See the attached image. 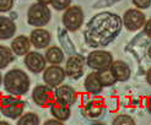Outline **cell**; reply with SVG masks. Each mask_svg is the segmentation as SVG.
Segmentation results:
<instances>
[{
    "instance_id": "obj_34",
    "label": "cell",
    "mask_w": 151,
    "mask_h": 125,
    "mask_svg": "<svg viewBox=\"0 0 151 125\" xmlns=\"http://www.w3.org/2000/svg\"><path fill=\"white\" fill-rule=\"evenodd\" d=\"M147 55H149V58L151 59V46H150L149 49H147Z\"/></svg>"
},
{
    "instance_id": "obj_25",
    "label": "cell",
    "mask_w": 151,
    "mask_h": 125,
    "mask_svg": "<svg viewBox=\"0 0 151 125\" xmlns=\"http://www.w3.org/2000/svg\"><path fill=\"white\" fill-rule=\"evenodd\" d=\"M134 125L135 121L132 116L129 115H125V114H122V115H118L114 120H113V125Z\"/></svg>"
},
{
    "instance_id": "obj_16",
    "label": "cell",
    "mask_w": 151,
    "mask_h": 125,
    "mask_svg": "<svg viewBox=\"0 0 151 125\" xmlns=\"http://www.w3.org/2000/svg\"><path fill=\"white\" fill-rule=\"evenodd\" d=\"M16 33V24L10 17L0 16V41L10 39Z\"/></svg>"
},
{
    "instance_id": "obj_22",
    "label": "cell",
    "mask_w": 151,
    "mask_h": 125,
    "mask_svg": "<svg viewBox=\"0 0 151 125\" xmlns=\"http://www.w3.org/2000/svg\"><path fill=\"white\" fill-rule=\"evenodd\" d=\"M59 41H60V44H62V47H63V50L66 51L68 54L73 55V54L76 53L73 42L70 41L69 36H68V29H60L59 31Z\"/></svg>"
},
{
    "instance_id": "obj_1",
    "label": "cell",
    "mask_w": 151,
    "mask_h": 125,
    "mask_svg": "<svg viewBox=\"0 0 151 125\" xmlns=\"http://www.w3.org/2000/svg\"><path fill=\"white\" fill-rule=\"evenodd\" d=\"M122 20L117 15L103 12L91 19L88 24V36L96 41L97 44H108L119 33L122 27Z\"/></svg>"
},
{
    "instance_id": "obj_4",
    "label": "cell",
    "mask_w": 151,
    "mask_h": 125,
    "mask_svg": "<svg viewBox=\"0 0 151 125\" xmlns=\"http://www.w3.org/2000/svg\"><path fill=\"white\" fill-rule=\"evenodd\" d=\"M52 14L48 5L36 3L29 6L27 11V22L28 25L35 27H43L49 24Z\"/></svg>"
},
{
    "instance_id": "obj_12",
    "label": "cell",
    "mask_w": 151,
    "mask_h": 125,
    "mask_svg": "<svg viewBox=\"0 0 151 125\" xmlns=\"http://www.w3.org/2000/svg\"><path fill=\"white\" fill-rule=\"evenodd\" d=\"M28 38L35 48L43 49V48H47L49 46V43L52 41V36L47 29H44L42 27H37L36 29H33L31 32Z\"/></svg>"
},
{
    "instance_id": "obj_8",
    "label": "cell",
    "mask_w": 151,
    "mask_h": 125,
    "mask_svg": "<svg viewBox=\"0 0 151 125\" xmlns=\"http://www.w3.org/2000/svg\"><path fill=\"white\" fill-rule=\"evenodd\" d=\"M145 22H146V17L144 12H141L138 9L128 10L123 16V25L130 32H135L141 27H144Z\"/></svg>"
},
{
    "instance_id": "obj_35",
    "label": "cell",
    "mask_w": 151,
    "mask_h": 125,
    "mask_svg": "<svg viewBox=\"0 0 151 125\" xmlns=\"http://www.w3.org/2000/svg\"><path fill=\"white\" fill-rule=\"evenodd\" d=\"M3 84V76H1V74H0V86H1Z\"/></svg>"
},
{
    "instance_id": "obj_28",
    "label": "cell",
    "mask_w": 151,
    "mask_h": 125,
    "mask_svg": "<svg viewBox=\"0 0 151 125\" xmlns=\"http://www.w3.org/2000/svg\"><path fill=\"white\" fill-rule=\"evenodd\" d=\"M133 3L138 9H147L151 4V0H133Z\"/></svg>"
},
{
    "instance_id": "obj_5",
    "label": "cell",
    "mask_w": 151,
    "mask_h": 125,
    "mask_svg": "<svg viewBox=\"0 0 151 125\" xmlns=\"http://www.w3.org/2000/svg\"><path fill=\"white\" fill-rule=\"evenodd\" d=\"M84 22V11L80 6H69L63 14V25L65 29L70 32H75L82 26Z\"/></svg>"
},
{
    "instance_id": "obj_24",
    "label": "cell",
    "mask_w": 151,
    "mask_h": 125,
    "mask_svg": "<svg viewBox=\"0 0 151 125\" xmlns=\"http://www.w3.org/2000/svg\"><path fill=\"white\" fill-rule=\"evenodd\" d=\"M97 75H99V79H100V81H101V84L103 85V87H104V86H112L113 84L117 82L116 79H114V76H113V74L111 72L109 68L97 71Z\"/></svg>"
},
{
    "instance_id": "obj_18",
    "label": "cell",
    "mask_w": 151,
    "mask_h": 125,
    "mask_svg": "<svg viewBox=\"0 0 151 125\" xmlns=\"http://www.w3.org/2000/svg\"><path fill=\"white\" fill-rule=\"evenodd\" d=\"M49 112L50 114L55 118V119L60 120V121H65L69 119L70 116V107L69 106H65V104H62V103H59L58 101H55L53 104L49 107Z\"/></svg>"
},
{
    "instance_id": "obj_6",
    "label": "cell",
    "mask_w": 151,
    "mask_h": 125,
    "mask_svg": "<svg viewBox=\"0 0 151 125\" xmlns=\"http://www.w3.org/2000/svg\"><path fill=\"white\" fill-rule=\"evenodd\" d=\"M32 99L41 108H49L55 102V93L48 85L36 86L32 91Z\"/></svg>"
},
{
    "instance_id": "obj_9",
    "label": "cell",
    "mask_w": 151,
    "mask_h": 125,
    "mask_svg": "<svg viewBox=\"0 0 151 125\" xmlns=\"http://www.w3.org/2000/svg\"><path fill=\"white\" fill-rule=\"evenodd\" d=\"M65 79V70L59 65H50L43 71V81L49 87H58Z\"/></svg>"
},
{
    "instance_id": "obj_7",
    "label": "cell",
    "mask_w": 151,
    "mask_h": 125,
    "mask_svg": "<svg viewBox=\"0 0 151 125\" xmlns=\"http://www.w3.org/2000/svg\"><path fill=\"white\" fill-rule=\"evenodd\" d=\"M86 61H87V65L92 70L100 71V70L109 68L111 64L113 63V56L111 53H108V51L95 50V51H91V53L88 54Z\"/></svg>"
},
{
    "instance_id": "obj_31",
    "label": "cell",
    "mask_w": 151,
    "mask_h": 125,
    "mask_svg": "<svg viewBox=\"0 0 151 125\" xmlns=\"http://www.w3.org/2000/svg\"><path fill=\"white\" fill-rule=\"evenodd\" d=\"M146 81L149 82V85H151V68L149 69V71L146 74Z\"/></svg>"
},
{
    "instance_id": "obj_17",
    "label": "cell",
    "mask_w": 151,
    "mask_h": 125,
    "mask_svg": "<svg viewBox=\"0 0 151 125\" xmlns=\"http://www.w3.org/2000/svg\"><path fill=\"white\" fill-rule=\"evenodd\" d=\"M104 108H106L104 99L100 98V97H96V98H92L87 102L86 113L90 118H99L100 115H102Z\"/></svg>"
},
{
    "instance_id": "obj_2",
    "label": "cell",
    "mask_w": 151,
    "mask_h": 125,
    "mask_svg": "<svg viewBox=\"0 0 151 125\" xmlns=\"http://www.w3.org/2000/svg\"><path fill=\"white\" fill-rule=\"evenodd\" d=\"M3 84L5 91L9 94L21 97V96H25L29 91L31 80H29L27 74L21 69H11L5 74Z\"/></svg>"
},
{
    "instance_id": "obj_32",
    "label": "cell",
    "mask_w": 151,
    "mask_h": 125,
    "mask_svg": "<svg viewBox=\"0 0 151 125\" xmlns=\"http://www.w3.org/2000/svg\"><path fill=\"white\" fill-rule=\"evenodd\" d=\"M146 104H147V110H149V113L151 114V97L147 98V103H146Z\"/></svg>"
},
{
    "instance_id": "obj_20",
    "label": "cell",
    "mask_w": 151,
    "mask_h": 125,
    "mask_svg": "<svg viewBox=\"0 0 151 125\" xmlns=\"http://www.w3.org/2000/svg\"><path fill=\"white\" fill-rule=\"evenodd\" d=\"M46 58L47 63L52 64V65H59L64 61V51L63 49H60L59 47H49L46 51Z\"/></svg>"
},
{
    "instance_id": "obj_11",
    "label": "cell",
    "mask_w": 151,
    "mask_h": 125,
    "mask_svg": "<svg viewBox=\"0 0 151 125\" xmlns=\"http://www.w3.org/2000/svg\"><path fill=\"white\" fill-rule=\"evenodd\" d=\"M84 65H85V59L81 55H76V54L70 55L65 64V69H64L65 75L73 79H79L84 74Z\"/></svg>"
},
{
    "instance_id": "obj_21",
    "label": "cell",
    "mask_w": 151,
    "mask_h": 125,
    "mask_svg": "<svg viewBox=\"0 0 151 125\" xmlns=\"http://www.w3.org/2000/svg\"><path fill=\"white\" fill-rule=\"evenodd\" d=\"M14 59H15V54L12 53L11 48L0 44V70L5 69L7 65L11 64Z\"/></svg>"
},
{
    "instance_id": "obj_27",
    "label": "cell",
    "mask_w": 151,
    "mask_h": 125,
    "mask_svg": "<svg viewBox=\"0 0 151 125\" xmlns=\"http://www.w3.org/2000/svg\"><path fill=\"white\" fill-rule=\"evenodd\" d=\"M14 7V0H0V12H9Z\"/></svg>"
},
{
    "instance_id": "obj_33",
    "label": "cell",
    "mask_w": 151,
    "mask_h": 125,
    "mask_svg": "<svg viewBox=\"0 0 151 125\" xmlns=\"http://www.w3.org/2000/svg\"><path fill=\"white\" fill-rule=\"evenodd\" d=\"M38 3H41V4H44V5H48V4H50V0H37Z\"/></svg>"
},
{
    "instance_id": "obj_30",
    "label": "cell",
    "mask_w": 151,
    "mask_h": 125,
    "mask_svg": "<svg viewBox=\"0 0 151 125\" xmlns=\"http://www.w3.org/2000/svg\"><path fill=\"white\" fill-rule=\"evenodd\" d=\"M46 125H52V124H63V121H60V120H58V119H50V120H47L46 123H44Z\"/></svg>"
},
{
    "instance_id": "obj_15",
    "label": "cell",
    "mask_w": 151,
    "mask_h": 125,
    "mask_svg": "<svg viewBox=\"0 0 151 125\" xmlns=\"http://www.w3.org/2000/svg\"><path fill=\"white\" fill-rule=\"evenodd\" d=\"M31 42H29V38L24 34L21 36H17L11 41V44H10V48L12 50V53L15 55H19V56H24L26 55L29 49H31Z\"/></svg>"
},
{
    "instance_id": "obj_29",
    "label": "cell",
    "mask_w": 151,
    "mask_h": 125,
    "mask_svg": "<svg viewBox=\"0 0 151 125\" xmlns=\"http://www.w3.org/2000/svg\"><path fill=\"white\" fill-rule=\"evenodd\" d=\"M144 32H145V34L149 37V38L151 39V19L145 22V25H144Z\"/></svg>"
},
{
    "instance_id": "obj_14",
    "label": "cell",
    "mask_w": 151,
    "mask_h": 125,
    "mask_svg": "<svg viewBox=\"0 0 151 125\" xmlns=\"http://www.w3.org/2000/svg\"><path fill=\"white\" fill-rule=\"evenodd\" d=\"M109 70L113 74L116 81H119V82H124V81H128L132 75L130 68L125 61L122 60H117L113 61L109 66Z\"/></svg>"
},
{
    "instance_id": "obj_26",
    "label": "cell",
    "mask_w": 151,
    "mask_h": 125,
    "mask_svg": "<svg viewBox=\"0 0 151 125\" xmlns=\"http://www.w3.org/2000/svg\"><path fill=\"white\" fill-rule=\"evenodd\" d=\"M71 0H50V5L58 11H63L70 6Z\"/></svg>"
},
{
    "instance_id": "obj_10",
    "label": "cell",
    "mask_w": 151,
    "mask_h": 125,
    "mask_svg": "<svg viewBox=\"0 0 151 125\" xmlns=\"http://www.w3.org/2000/svg\"><path fill=\"white\" fill-rule=\"evenodd\" d=\"M24 63H25V66L28 69V71H31L33 74H40L46 69L47 60L38 51H28L25 55Z\"/></svg>"
},
{
    "instance_id": "obj_13",
    "label": "cell",
    "mask_w": 151,
    "mask_h": 125,
    "mask_svg": "<svg viewBox=\"0 0 151 125\" xmlns=\"http://www.w3.org/2000/svg\"><path fill=\"white\" fill-rule=\"evenodd\" d=\"M55 101L65 106L71 107L76 102V92L69 85H59L55 90Z\"/></svg>"
},
{
    "instance_id": "obj_19",
    "label": "cell",
    "mask_w": 151,
    "mask_h": 125,
    "mask_svg": "<svg viewBox=\"0 0 151 125\" xmlns=\"http://www.w3.org/2000/svg\"><path fill=\"white\" fill-rule=\"evenodd\" d=\"M85 88L88 93L91 94H99L102 92L103 85L101 84V81L99 79V75H97V71L88 74L86 80H85Z\"/></svg>"
},
{
    "instance_id": "obj_3",
    "label": "cell",
    "mask_w": 151,
    "mask_h": 125,
    "mask_svg": "<svg viewBox=\"0 0 151 125\" xmlns=\"http://www.w3.org/2000/svg\"><path fill=\"white\" fill-rule=\"evenodd\" d=\"M26 103L19 96H0V113L9 119H19L24 114Z\"/></svg>"
},
{
    "instance_id": "obj_23",
    "label": "cell",
    "mask_w": 151,
    "mask_h": 125,
    "mask_svg": "<svg viewBox=\"0 0 151 125\" xmlns=\"http://www.w3.org/2000/svg\"><path fill=\"white\" fill-rule=\"evenodd\" d=\"M40 123V116L32 112L22 114L17 120V125H38Z\"/></svg>"
}]
</instances>
